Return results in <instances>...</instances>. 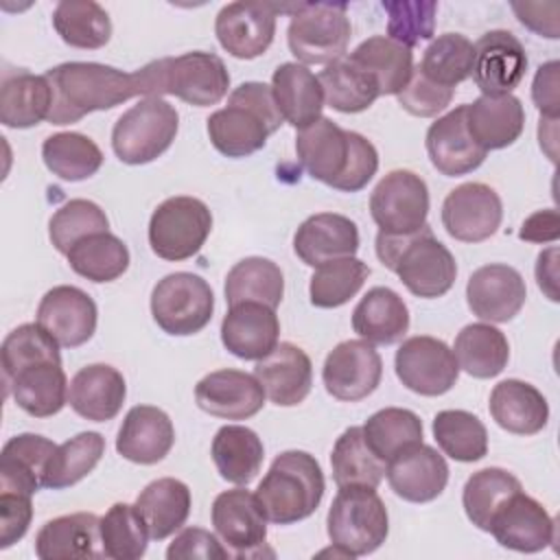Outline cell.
Instances as JSON below:
<instances>
[{
    "label": "cell",
    "instance_id": "1",
    "mask_svg": "<svg viewBox=\"0 0 560 560\" xmlns=\"http://www.w3.org/2000/svg\"><path fill=\"white\" fill-rule=\"evenodd\" d=\"M295 153L313 179L341 192L365 188L378 171L376 147L365 136L341 129L324 116L298 131Z\"/></svg>",
    "mask_w": 560,
    "mask_h": 560
},
{
    "label": "cell",
    "instance_id": "2",
    "mask_svg": "<svg viewBox=\"0 0 560 560\" xmlns=\"http://www.w3.org/2000/svg\"><path fill=\"white\" fill-rule=\"evenodd\" d=\"M52 90L50 125H72L92 112L112 109L133 96H142L136 72L96 61H66L46 70Z\"/></svg>",
    "mask_w": 560,
    "mask_h": 560
},
{
    "label": "cell",
    "instance_id": "3",
    "mask_svg": "<svg viewBox=\"0 0 560 560\" xmlns=\"http://www.w3.org/2000/svg\"><path fill=\"white\" fill-rule=\"evenodd\" d=\"M282 116L276 107L271 85L245 81L228 96V105L208 116L206 129L212 147L228 158H247L267 144L280 129Z\"/></svg>",
    "mask_w": 560,
    "mask_h": 560
},
{
    "label": "cell",
    "instance_id": "4",
    "mask_svg": "<svg viewBox=\"0 0 560 560\" xmlns=\"http://www.w3.org/2000/svg\"><path fill=\"white\" fill-rule=\"evenodd\" d=\"M376 256L416 298H442L451 291L457 278L455 256L433 236L429 223L405 236H387L378 232Z\"/></svg>",
    "mask_w": 560,
    "mask_h": 560
},
{
    "label": "cell",
    "instance_id": "5",
    "mask_svg": "<svg viewBox=\"0 0 560 560\" xmlns=\"http://www.w3.org/2000/svg\"><path fill=\"white\" fill-rule=\"evenodd\" d=\"M326 479L319 462L306 451L280 453L256 488V499L276 525H291L308 518L322 503Z\"/></svg>",
    "mask_w": 560,
    "mask_h": 560
},
{
    "label": "cell",
    "instance_id": "6",
    "mask_svg": "<svg viewBox=\"0 0 560 560\" xmlns=\"http://www.w3.org/2000/svg\"><path fill=\"white\" fill-rule=\"evenodd\" d=\"M326 532L346 558L376 551L389 534V516L376 488L346 486L339 488L326 516Z\"/></svg>",
    "mask_w": 560,
    "mask_h": 560
},
{
    "label": "cell",
    "instance_id": "7",
    "mask_svg": "<svg viewBox=\"0 0 560 560\" xmlns=\"http://www.w3.org/2000/svg\"><path fill=\"white\" fill-rule=\"evenodd\" d=\"M350 33L348 4L298 2L287 28V44L302 66H328L346 55Z\"/></svg>",
    "mask_w": 560,
    "mask_h": 560
},
{
    "label": "cell",
    "instance_id": "8",
    "mask_svg": "<svg viewBox=\"0 0 560 560\" xmlns=\"http://www.w3.org/2000/svg\"><path fill=\"white\" fill-rule=\"evenodd\" d=\"M179 129L177 109L164 98H142L112 129V149L125 164L140 166L158 160Z\"/></svg>",
    "mask_w": 560,
    "mask_h": 560
},
{
    "label": "cell",
    "instance_id": "9",
    "mask_svg": "<svg viewBox=\"0 0 560 560\" xmlns=\"http://www.w3.org/2000/svg\"><path fill=\"white\" fill-rule=\"evenodd\" d=\"M212 232L210 208L188 195L164 199L149 219V245L158 258L179 262L192 258Z\"/></svg>",
    "mask_w": 560,
    "mask_h": 560
},
{
    "label": "cell",
    "instance_id": "10",
    "mask_svg": "<svg viewBox=\"0 0 560 560\" xmlns=\"http://www.w3.org/2000/svg\"><path fill=\"white\" fill-rule=\"evenodd\" d=\"M214 311L210 284L190 271H175L158 280L151 291V315L155 324L175 337L203 330Z\"/></svg>",
    "mask_w": 560,
    "mask_h": 560
},
{
    "label": "cell",
    "instance_id": "11",
    "mask_svg": "<svg viewBox=\"0 0 560 560\" xmlns=\"http://www.w3.org/2000/svg\"><path fill=\"white\" fill-rule=\"evenodd\" d=\"M370 214L378 232L387 236L422 230L429 214L427 182L407 168L389 171L370 195Z\"/></svg>",
    "mask_w": 560,
    "mask_h": 560
},
{
    "label": "cell",
    "instance_id": "12",
    "mask_svg": "<svg viewBox=\"0 0 560 560\" xmlns=\"http://www.w3.org/2000/svg\"><path fill=\"white\" fill-rule=\"evenodd\" d=\"M295 7L278 2H230L217 13L214 35L232 57L256 59L273 42L278 13H293Z\"/></svg>",
    "mask_w": 560,
    "mask_h": 560
},
{
    "label": "cell",
    "instance_id": "13",
    "mask_svg": "<svg viewBox=\"0 0 560 560\" xmlns=\"http://www.w3.org/2000/svg\"><path fill=\"white\" fill-rule=\"evenodd\" d=\"M162 96L173 94L188 105H217L230 88V72L214 52L192 50L179 57L158 59Z\"/></svg>",
    "mask_w": 560,
    "mask_h": 560
},
{
    "label": "cell",
    "instance_id": "14",
    "mask_svg": "<svg viewBox=\"0 0 560 560\" xmlns=\"http://www.w3.org/2000/svg\"><path fill=\"white\" fill-rule=\"evenodd\" d=\"M394 370L398 381L420 396H442L459 376L453 350L442 339L429 335L405 339L396 350Z\"/></svg>",
    "mask_w": 560,
    "mask_h": 560
},
{
    "label": "cell",
    "instance_id": "15",
    "mask_svg": "<svg viewBox=\"0 0 560 560\" xmlns=\"http://www.w3.org/2000/svg\"><path fill=\"white\" fill-rule=\"evenodd\" d=\"M488 532L501 547L521 553H536L556 542V521L523 488L501 501L490 516Z\"/></svg>",
    "mask_w": 560,
    "mask_h": 560
},
{
    "label": "cell",
    "instance_id": "16",
    "mask_svg": "<svg viewBox=\"0 0 560 560\" xmlns=\"http://www.w3.org/2000/svg\"><path fill=\"white\" fill-rule=\"evenodd\" d=\"M383 376V361L374 346L365 339H348L337 343L322 368L326 392L343 402L368 398Z\"/></svg>",
    "mask_w": 560,
    "mask_h": 560
},
{
    "label": "cell",
    "instance_id": "17",
    "mask_svg": "<svg viewBox=\"0 0 560 560\" xmlns=\"http://www.w3.org/2000/svg\"><path fill=\"white\" fill-rule=\"evenodd\" d=\"M503 219V203L494 188L481 182L455 186L442 203V225L446 234L462 243L490 238Z\"/></svg>",
    "mask_w": 560,
    "mask_h": 560
},
{
    "label": "cell",
    "instance_id": "18",
    "mask_svg": "<svg viewBox=\"0 0 560 560\" xmlns=\"http://www.w3.org/2000/svg\"><path fill=\"white\" fill-rule=\"evenodd\" d=\"M527 70V55L518 37L510 31L494 28L472 44L470 77L486 96L512 94Z\"/></svg>",
    "mask_w": 560,
    "mask_h": 560
},
{
    "label": "cell",
    "instance_id": "19",
    "mask_svg": "<svg viewBox=\"0 0 560 560\" xmlns=\"http://www.w3.org/2000/svg\"><path fill=\"white\" fill-rule=\"evenodd\" d=\"M527 300L523 276L503 262L475 269L466 284V302L472 315L483 322L503 324L514 319Z\"/></svg>",
    "mask_w": 560,
    "mask_h": 560
},
{
    "label": "cell",
    "instance_id": "20",
    "mask_svg": "<svg viewBox=\"0 0 560 560\" xmlns=\"http://www.w3.org/2000/svg\"><path fill=\"white\" fill-rule=\"evenodd\" d=\"M210 518L219 538L236 556H258L267 540V516L254 492L232 488L212 501Z\"/></svg>",
    "mask_w": 560,
    "mask_h": 560
},
{
    "label": "cell",
    "instance_id": "21",
    "mask_svg": "<svg viewBox=\"0 0 560 560\" xmlns=\"http://www.w3.org/2000/svg\"><path fill=\"white\" fill-rule=\"evenodd\" d=\"M98 311L94 300L79 287L59 284L44 293L37 306V324L48 330L61 348H79L92 339Z\"/></svg>",
    "mask_w": 560,
    "mask_h": 560
},
{
    "label": "cell",
    "instance_id": "22",
    "mask_svg": "<svg viewBox=\"0 0 560 560\" xmlns=\"http://www.w3.org/2000/svg\"><path fill=\"white\" fill-rule=\"evenodd\" d=\"M265 389L256 374L243 370H214L195 385L197 407L214 418L247 420L265 405Z\"/></svg>",
    "mask_w": 560,
    "mask_h": 560
},
{
    "label": "cell",
    "instance_id": "23",
    "mask_svg": "<svg viewBox=\"0 0 560 560\" xmlns=\"http://www.w3.org/2000/svg\"><path fill=\"white\" fill-rule=\"evenodd\" d=\"M385 477L400 499L409 503H429L444 492L448 483V464L433 446L420 442L389 459Z\"/></svg>",
    "mask_w": 560,
    "mask_h": 560
},
{
    "label": "cell",
    "instance_id": "24",
    "mask_svg": "<svg viewBox=\"0 0 560 560\" xmlns=\"http://www.w3.org/2000/svg\"><path fill=\"white\" fill-rule=\"evenodd\" d=\"M427 153L444 177L468 175L479 168L488 155L468 133L466 127V105H457L427 129Z\"/></svg>",
    "mask_w": 560,
    "mask_h": 560
},
{
    "label": "cell",
    "instance_id": "25",
    "mask_svg": "<svg viewBox=\"0 0 560 560\" xmlns=\"http://www.w3.org/2000/svg\"><path fill=\"white\" fill-rule=\"evenodd\" d=\"M276 308L260 302L232 304L221 322V341L228 352L245 361L267 357L280 341Z\"/></svg>",
    "mask_w": 560,
    "mask_h": 560
},
{
    "label": "cell",
    "instance_id": "26",
    "mask_svg": "<svg viewBox=\"0 0 560 560\" xmlns=\"http://www.w3.org/2000/svg\"><path fill=\"white\" fill-rule=\"evenodd\" d=\"M254 374L265 396L278 407L300 405L313 387L311 357L291 341H280L267 357L258 359Z\"/></svg>",
    "mask_w": 560,
    "mask_h": 560
},
{
    "label": "cell",
    "instance_id": "27",
    "mask_svg": "<svg viewBox=\"0 0 560 560\" xmlns=\"http://www.w3.org/2000/svg\"><path fill=\"white\" fill-rule=\"evenodd\" d=\"M173 444L175 427L168 413L153 405L131 407L116 438L118 455L142 466L162 462L171 453Z\"/></svg>",
    "mask_w": 560,
    "mask_h": 560
},
{
    "label": "cell",
    "instance_id": "28",
    "mask_svg": "<svg viewBox=\"0 0 560 560\" xmlns=\"http://www.w3.org/2000/svg\"><path fill=\"white\" fill-rule=\"evenodd\" d=\"M357 249V223L337 212H317L308 217L302 221L293 236V252L308 267H319L328 260L354 256Z\"/></svg>",
    "mask_w": 560,
    "mask_h": 560
},
{
    "label": "cell",
    "instance_id": "29",
    "mask_svg": "<svg viewBox=\"0 0 560 560\" xmlns=\"http://www.w3.org/2000/svg\"><path fill=\"white\" fill-rule=\"evenodd\" d=\"M7 394L33 418H50L68 402V378L61 361H37L4 376Z\"/></svg>",
    "mask_w": 560,
    "mask_h": 560
},
{
    "label": "cell",
    "instance_id": "30",
    "mask_svg": "<svg viewBox=\"0 0 560 560\" xmlns=\"http://www.w3.org/2000/svg\"><path fill=\"white\" fill-rule=\"evenodd\" d=\"M35 556L42 560L103 558L101 518L92 512H74L46 521L35 536Z\"/></svg>",
    "mask_w": 560,
    "mask_h": 560
},
{
    "label": "cell",
    "instance_id": "31",
    "mask_svg": "<svg viewBox=\"0 0 560 560\" xmlns=\"http://www.w3.org/2000/svg\"><path fill=\"white\" fill-rule=\"evenodd\" d=\"M125 396V376L107 363L81 368L68 385V405L74 413L92 422H107L116 418L122 409Z\"/></svg>",
    "mask_w": 560,
    "mask_h": 560
},
{
    "label": "cell",
    "instance_id": "32",
    "mask_svg": "<svg viewBox=\"0 0 560 560\" xmlns=\"http://www.w3.org/2000/svg\"><path fill=\"white\" fill-rule=\"evenodd\" d=\"M466 127L481 149H505L521 138L525 129V109L514 94H481L466 105Z\"/></svg>",
    "mask_w": 560,
    "mask_h": 560
},
{
    "label": "cell",
    "instance_id": "33",
    "mask_svg": "<svg viewBox=\"0 0 560 560\" xmlns=\"http://www.w3.org/2000/svg\"><path fill=\"white\" fill-rule=\"evenodd\" d=\"M271 94L284 122L306 129L322 118L324 90L319 79L302 63L287 61L273 70Z\"/></svg>",
    "mask_w": 560,
    "mask_h": 560
},
{
    "label": "cell",
    "instance_id": "34",
    "mask_svg": "<svg viewBox=\"0 0 560 560\" xmlns=\"http://www.w3.org/2000/svg\"><path fill=\"white\" fill-rule=\"evenodd\" d=\"M488 409L492 420L514 435H536L549 420V405L542 392L518 378L497 383L490 392Z\"/></svg>",
    "mask_w": 560,
    "mask_h": 560
},
{
    "label": "cell",
    "instance_id": "35",
    "mask_svg": "<svg viewBox=\"0 0 560 560\" xmlns=\"http://www.w3.org/2000/svg\"><path fill=\"white\" fill-rule=\"evenodd\" d=\"M57 444L37 433L13 435L0 455V490L33 497L44 488V477Z\"/></svg>",
    "mask_w": 560,
    "mask_h": 560
},
{
    "label": "cell",
    "instance_id": "36",
    "mask_svg": "<svg viewBox=\"0 0 560 560\" xmlns=\"http://www.w3.org/2000/svg\"><path fill=\"white\" fill-rule=\"evenodd\" d=\"M52 90L46 74L26 70L4 72L0 88V122L11 129H28L48 120Z\"/></svg>",
    "mask_w": 560,
    "mask_h": 560
},
{
    "label": "cell",
    "instance_id": "37",
    "mask_svg": "<svg viewBox=\"0 0 560 560\" xmlns=\"http://www.w3.org/2000/svg\"><path fill=\"white\" fill-rule=\"evenodd\" d=\"M354 332L378 346H392L409 330V308L389 287H372L352 311Z\"/></svg>",
    "mask_w": 560,
    "mask_h": 560
},
{
    "label": "cell",
    "instance_id": "38",
    "mask_svg": "<svg viewBox=\"0 0 560 560\" xmlns=\"http://www.w3.org/2000/svg\"><path fill=\"white\" fill-rule=\"evenodd\" d=\"M136 510L147 525V532L153 540H164L188 521L192 497L190 488L175 479L162 477L151 481L136 499Z\"/></svg>",
    "mask_w": 560,
    "mask_h": 560
},
{
    "label": "cell",
    "instance_id": "39",
    "mask_svg": "<svg viewBox=\"0 0 560 560\" xmlns=\"http://www.w3.org/2000/svg\"><path fill=\"white\" fill-rule=\"evenodd\" d=\"M210 455L225 481L247 486L262 468L265 446L249 427L225 424L214 433Z\"/></svg>",
    "mask_w": 560,
    "mask_h": 560
},
{
    "label": "cell",
    "instance_id": "40",
    "mask_svg": "<svg viewBox=\"0 0 560 560\" xmlns=\"http://www.w3.org/2000/svg\"><path fill=\"white\" fill-rule=\"evenodd\" d=\"M348 59L376 81L381 96L398 94L413 72L411 48L389 39L387 35L368 37L348 55Z\"/></svg>",
    "mask_w": 560,
    "mask_h": 560
},
{
    "label": "cell",
    "instance_id": "41",
    "mask_svg": "<svg viewBox=\"0 0 560 560\" xmlns=\"http://www.w3.org/2000/svg\"><path fill=\"white\" fill-rule=\"evenodd\" d=\"M457 365L475 378H494L510 361L508 337L492 324H468L464 326L453 346Z\"/></svg>",
    "mask_w": 560,
    "mask_h": 560
},
{
    "label": "cell",
    "instance_id": "42",
    "mask_svg": "<svg viewBox=\"0 0 560 560\" xmlns=\"http://www.w3.org/2000/svg\"><path fill=\"white\" fill-rule=\"evenodd\" d=\"M223 291L228 306L238 302H260L276 308L284 295V276L273 260L247 256L228 271Z\"/></svg>",
    "mask_w": 560,
    "mask_h": 560
},
{
    "label": "cell",
    "instance_id": "43",
    "mask_svg": "<svg viewBox=\"0 0 560 560\" xmlns=\"http://www.w3.org/2000/svg\"><path fill=\"white\" fill-rule=\"evenodd\" d=\"M317 79L324 90V103L341 114H359L381 96L376 81L348 55L328 63Z\"/></svg>",
    "mask_w": 560,
    "mask_h": 560
},
{
    "label": "cell",
    "instance_id": "44",
    "mask_svg": "<svg viewBox=\"0 0 560 560\" xmlns=\"http://www.w3.org/2000/svg\"><path fill=\"white\" fill-rule=\"evenodd\" d=\"M57 35L72 48L96 50L112 37V20L94 0H61L52 11Z\"/></svg>",
    "mask_w": 560,
    "mask_h": 560
},
{
    "label": "cell",
    "instance_id": "45",
    "mask_svg": "<svg viewBox=\"0 0 560 560\" xmlns=\"http://www.w3.org/2000/svg\"><path fill=\"white\" fill-rule=\"evenodd\" d=\"M42 160L59 179L81 182L96 175L103 164V151L85 133L59 131L44 140Z\"/></svg>",
    "mask_w": 560,
    "mask_h": 560
},
{
    "label": "cell",
    "instance_id": "46",
    "mask_svg": "<svg viewBox=\"0 0 560 560\" xmlns=\"http://www.w3.org/2000/svg\"><path fill=\"white\" fill-rule=\"evenodd\" d=\"M66 256L70 269L92 282H112L129 267V249L112 232H98L81 238Z\"/></svg>",
    "mask_w": 560,
    "mask_h": 560
},
{
    "label": "cell",
    "instance_id": "47",
    "mask_svg": "<svg viewBox=\"0 0 560 560\" xmlns=\"http://www.w3.org/2000/svg\"><path fill=\"white\" fill-rule=\"evenodd\" d=\"M332 479L337 488L370 486L376 488L385 477V462H381L363 438L361 427L346 429L330 453Z\"/></svg>",
    "mask_w": 560,
    "mask_h": 560
},
{
    "label": "cell",
    "instance_id": "48",
    "mask_svg": "<svg viewBox=\"0 0 560 560\" xmlns=\"http://www.w3.org/2000/svg\"><path fill=\"white\" fill-rule=\"evenodd\" d=\"M361 429L368 446L385 466L398 453L422 442V420L402 407H385L372 413Z\"/></svg>",
    "mask_w": 560,
    "mask_h": 560
},
{
    "label": "cell",
    "instance_id": "49",
    "mask_svg": "<svg viewBox=\"0 0 560 560\" xmlns=\"http://www.w3.org/2000/svg\"><path fill=\"white\" fill-rule=\"evenodd\" d=\"M438 446L455 462H479L488 453V431L483 422L464 409H444L433 418Z\"/></svg>",
    "mask_w": 560,
    "mask_h": 560
},
{
    "label": "cell",
    "instance_id": "50",
    "mask_svg": "<svg viewBox=\"0 0 560 560\" xmlns=\"http://www.w3.org/2000/svg\"><path fill=\"white\" fill-rule=\"evenodd\" d=\"M105 455V438L96 431H83L57 446L48 462L44 488L63 490L88 477Z\"/></svg>",
    "mask_w": 560,
    "mask_h": 560
},
{
    "label": "cell",
    "instance_id": "51",
    "mask_svg": "<svg viewBox=\"0 0 560 560\" xmlns=\"http://www.w3.org/2000/svg\"><path fill=\"white\" fill-rule=\"evenodd\" d=\"M368 276H370V267L354 256L328 260L315 267V273L311 276V284H308L311 304L317 308L343 306L361 291Z\"/></svg>",
    "mask_w": 560,
    "mask_h": 560
},
{
    "label": "cell",
    "instance_id": "52",
    "mask_svg": "<svg viewBox=\"0 0 560 560\" xmlns=\"http://www.w3.org/2000/svg\"><path fill=\"white\" fill-rule=\"evenodd\" d=\"M521 488H523L521 481L512 472L497 468V466L481 468V470L472 472L466 479L464 490H462V505H464L468 521L477 529L488 532L492 512L501 505V501L505 497H510L512 492H516Z\"/></svg>",
    "mask_w": 560,
    "mask_h": 560
},
{
    "label": "cell",
    "instance_id": "53",
    "mask_svg": "<svg viewBox=\"0 0 560 560\" xmlns=\"http://www.w3.org/2000/svg\"><path fill=\"white\" fill-rule=\"evenodd\" d=\"M149 538L136 505L114 503L105 516H101V545L105 558L138 560L147 553Z\"/></svg>",
    "mask_w": 560,
    "mask_h": 560
},
{
    "label": "cell",
    "instance_id": "54",
    "mask_svg": "<svg viewBox=\"0 0 560 560\" xmlns=\"http://www.w3.org/2000/svg\"><path fill=\"white\" fill-rule=\"evenodd\" d=\"M472 42L462 33L438 35L424 50L418 70L438 85L455 90L470 77Z\"/></svg>",
    "mask_w": 560,
    "mask_h": 560
},
{
    "label": "cell",
    "instance_id": "55",
    "mask_svg": "<svg viewBox=\"0 0 560 560\" xmlns=\"http://www.w3.org/2000/svg\"><path fill=\"white\" fill-rule=\"evenodd\" d=\"M98 232H109V219L105 210L90 199L66 201L48 221V236L59 254H68L81 238Z\"/></svg>",
    "mask_w": 560,
    "mask_h": 560
},
{
    "label": "cell",
    "instance_id": "56",
    "mask_svg": "<svg viewBox=\"0 0 560 560\" xmlns=\"http://www.w3.org/2000/svg\"><path fill=\"white\" fill-rule=\"evenodd\" d=\"M57 339L44 330L37 322L35 324H22L13 328L0 348L2 359V372L4 376H11L15 370L37 363V361H61Z\"/></svg>",
    "mask_w": 560,
    "mask_h": 560
},
{
    "label": "cell",
    "instance_id": "57",
    "mask_svg": "<svg viewBox=\"0 0 560 560\" xmlns=\"http://www.w3.org/2000/svg\"><path fill=\"white\" fill-rule=\"evenodd\" d=\"M381 7L387 13V37L389 39H394L407 48H413L416 44L433 37L438 2L396 0V2H383Z\"/></svg>",
    "mask_w": 560,
    "mask_h": 560
},
{
    "label": "cell",
    "instance_id": "58",
    "mask_svg": "<svg viewBox=\"0 0 560 560\" xmlns=\"http://www.w3.org/2000/svg\"><path fill=\"white\" fill-rule=\"evenodd\" d=\"M453 94H455V90L433 83L416 66L413 72H411L409 83L396 96H398V105L405 112H409L411 116L431 118V116H438L440 112H444L451 105Z\"/></svg>",
    "mask_w": 560,
    "mask_h": 560
},
{
    "label": "cell",
    "instance_id": "59",
    "mask_svg": "<svg viewBox=\"0 0 560 560\" xmlns=\"http://www.w3.org/2000/svg\"><path fill=\"white\" fill-rule=\"evenodd\" d=\"M168 560H225L230 551L203 527L182 529L166 549Z\"/></svg>",
    "mask_w": 560,
    "mask_h": 560
},
{
    "label": "cell",
    "instance_id": "60",
    "mask_svg": "<svg viewBox=\"0 0 560 560\" xmlns=\"http://www.w3.org/2000/svg\"><path fill=\"white\" fill-rule=\"evenodd\" d=\"M33 518V503L22 492H0V549H9L28 532Z\"/></svg>",
    "mask_w": 560,
    "mask_h": 560
},
{
    "label": "cell",
    "instance_id": "61",
    "mask_svg": "<svg viewBox=\"0 0 560 560\" xmlns=\"http://www.w3.org/2000/svg\"><path fill=\"white\" fill-rule=\"evenodd\" d=\"M532 101L542 118L558 120L560 114V63L547 61L538 66L532 83Z\"/></svg>",
    "mask_w": 560,
    "mask_h": 560
},
{
    "label": "cell",
    "instance_id": "62",
    "mask_svg": "<svg viewBox=\"0 0 560 560\" xmlns=\"http://www.w3.org/2000/svg\"><path fill=\"white\" fill-rule=\"evenodd\" d=\"M518 22L523 26H527L529 31L538 33L540 37L547 39H558L560 37V28H558V11L560 4L558 2H514L512 4Z\"/></svg>",
    "mask_w": 560,
    "mask_h": 560
},
{
    "label": "cell",
    "instance_id": "63",
    "mask_svg": "<svg viewBox=\"0 0 560 560\" xmlns=\"http://www.w3.org/2000/svg\"><path fill=\"white\" fill-rule=\"evenodd\" d=\"M558 236H560V217L556 208L536 210L523 221L518 230V238L529 243H553L558 241Z\"/></svg>",
    "mask_w": 560,
    "mask_h": 560
},
{
    "label": "cell",
    "instance_id": "64",
    "mask_svg": "<svg viewBox=\"0 0 560 560\" xmlns=\"http://www.w3.org/2000/svg\"><path fill=\"white\" fill-rule=\"evenodd\" d=\"M536 282L538 289L551 300L558 302L560 293H558V247L551 245L547 249H542L536 258Z\"/></svg>",
    "mask_w": 560,
    "mask_h": 560
}]
</instances>
